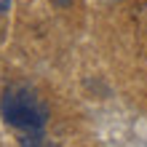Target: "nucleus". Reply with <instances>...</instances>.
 Masks as SVG:
<instances>
[{"label": "nucleus", "mask_w": 147, "mask_h": 147, "mask_svg": "<svg viewBox=\"0 0 147 147\" xmlns=\"http://www.w3.org/2000/svg\"><path fill=\"white\" fill-rule=\"evenodd\" d=\"M3 118L8 126L22 128V131H40L48 120V107L43 105L38 96L27 86H13L3 94Z\"/></svg>", "instance_id": "1"}, {"label": "nucleus", "mask_w": 147, "mask_h": 147, "mask_svg": "<svg viewBox=\"0 0 147 147\" xmlns=\"http://www.w3.org/2000/svg\"><path fill=\"white\" fill-rule=\"evenodd\" d=\"M8 8H11V0H0V13H5Z\"/></svg>", "instance_id": "2"}, {"label": "nucleus", "mask_w": 147, "mask_h": 147, "mask_svg": "<svg viewBox=\"0 0 147 147\" xmlns=\"http://www.w3.org/2000/svg\"><path fill=\"white\" fill-rule=\"evenodd\" d=\"M56 5H72V0H54Z\"/></svg>", "instance_id": "3"}]
</instances>
